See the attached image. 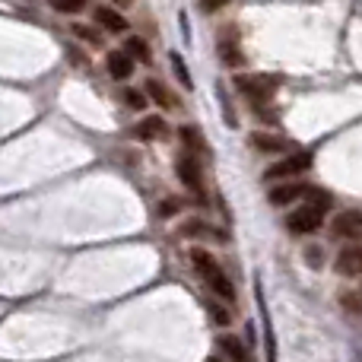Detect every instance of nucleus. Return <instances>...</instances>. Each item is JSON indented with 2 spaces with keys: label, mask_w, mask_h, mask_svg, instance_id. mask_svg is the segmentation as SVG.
<instances>
[{
  "label": "nucleus",
  "mask_w": 362,
  "mask_h": 362,
  "mask_svg": "<svg viewBox=\"0 0 362 362\" xmlns=\"http://www.w3.org/2000/svg\"><path fill=\"white\" fill-rule=\"evenodd\" d=\"M124 51L134 57V61H150V48H146L144 38H127Z\"/></svg>",
  "instance_id": "nucleus-15"
},
{
  "label": "nucleus",
  "mask_w": 362,
  "mask_h": 362,
  "mask_svg": "<svg viewBox=\"0 0 362 362\" xmlns=\"http://www.w3.org/2000/svg\"><path fill=\"white\" fill-rule=\"evenodd\" d=\"M51 6H54L57 13H80L83 6H86V0H51Z\"/></svg>",
  "instance_id": "nucleus-18"
},
{
  "label": "nucleus",
  "mask_w": 362,
  "mask_h": 362,
  "mask_svg": "<svg viewBox=\"0 0 362 362\" xmlns=\"http://www.w3.org/2000/svg\"><path fill=\"white\" fill-rule=\"evenodd\" d=\"M337 274L340 276H359L362 274V248L359 245H350V248H344L337 255Z\"/></svg>",
  "instance_id": "nucleus-5"
},
{
  "label": "nucleus",
  "mask_w": 362,
  "mask_h": 362,
  "mask_svg": "<svg viewBox=\"0 0 362 362\" xmlns=\"http://www.w3.org/2000/svg\"><path fill=\"white\" fill-rule=\"evenodd\" d=\"M146 93H150L153 99H156L163 108H172V105H175V99H172V95H169V89H165L159 80H150V83H146Z\"/></svg>",
  "instance_id": "nucleus-14"
},
{
  "label": "nucleus",
  "mask_w": 362,
  "mask_h": 362,
  "mask_svg": "<svg viewBox=\"0 0 362 362\" xmlns=\"http://www.w3.org/2000/svg\"><path fill=\"white\" fill-rule=\"evenodd\" d=\"M308 165H312V153H293V156H289V159H283V163L270 165V169L264 172V181L293 178V175H299V172H305Z\"/></svg>",
  "instance_id": "nucleus-4"
},
{
  "label": "nucleus",
  "mask_w": 362,
  "mask_h": 362,
  "mask_svg": "<svg viewBox=\"0 0 362 362\" xmlns=\"http://www.w3.org/2000/svg\"><path fill=\"white\" fill-rule=\"evenodd\" d=\"M178 206H181L178 200H165V204H163V213H165V216H169V213H175Z\"/></svg>",
  "instance_id": "nucleus-25"
},
{
  "label": "nucleus",
  "mask_w": 362,
  "mask_h": 362,
  "mask_svg": "<svg viewBox=\"0 0 362 362\" xmlns=\"http://www.w3.org/2000/svg\"><path fill=\"white\" fill-rule=\"evenodd\" d=\"M334 235L340 238H359L362 235V210H346L334 223Z\"/></svg>",
  "instance_id": "nucleus-6"
},
{
  "label": "nucleus",
  "mask_w": 362,
  "mask_h": 362,
  "mask_svg": "<svg viewBox=\"0 0 362 362\" xmlns=\"http://www.w3.org/2000/svg\"><path fill=\"white\" fill-rule=\"evenodd\" d=\"M206 308H210V315H213V321H216V325H229V312H223V308L213 305V302H206Z\"/></svg>",
  "instance_id": "nucleus-22"
},
{
  "label": "nucleus",
  "mask_w": 362,
  "mask_h": 362,
  "mask_svg": "<svg viewBox=\"0 0 362 362\" xmlns=\"http://www.w3.org/2000/svg\"><path fill=\"white\" fill-rule=\"evenodd\" d=\"M321 223H325V210H321V206H315V204L299 206V210L289 213V219H286L289 232H296V235H305V232L321 229Z\"/></svg>",
  "instance_id": "nucleus-3"
},
{
  "label": "nucleus",
  "mask_w": 362,
  "mask_h": 362,
  "mask_svg": "<svg viewBox=\"0 0 362 362\" xmlns=\"http://www.w3.org/2000/svg\"><path fill=\"white\" fill-rule=\"evenodd\" d=\"M108 74H112L115 80H127V76L134 74V57L127 54L124 48L112 51V54H108Z\"/></svg>",
  "instance_id": "nucleus-7"
},
{
  "label": "nucleus",
  "mask_w": 362,
  "mask_h": 362,
  "mask_svg": "<svg viewBox=\"0 0 362 362\" xmlns=\"http://www.w3.org/2000/svg\"><path fill=\"white\" fill-rule=\"evenodd\" d=\"M276 76H235V86L242 89L245 95H248L255 105H264V102H270V95H274V86H276Z\"/></svg>",
  "instance_id": "nucleus-2"
},
{
  "label": "nucleus",
  "mask_w": 362,
  "mask_h": 362,
  "mask_svg": "<svg viewBox=\"0 0 362 362\" xmlns=\"http://www.w3.org/2000/svg\"><path fill=\"white\" fill-rule=\"evenodd\" d=\"M121 99H124V105H131V108H146V99H144V93H137V89H124L121 93Z\"/></svg>",
  "instance_id": "nucleus-20"
},
{
  "label": "nucleus",
  "mask_w": 362,
  "mask_h": 362,
  "mask_svg": "<svg viewBox=\"0 0 362 362\" xmlns=\"http://www.w3.org/2000/svg\"><path fill=\"white\" fill-rule=\"evenodd\" d=\"M219 57H223V61H229V64H235V67L242 64V54H238V48H235V45H229V42L219 45Z\"/></svg>",
  "instance_id": "nucleus-21"
},
{
  "label": "nucleus",
  "mask_w": 362,
  "mask_h": 362,
  "mask_svg": "<svg viewBox=\"0 0 362 362\" xmlns=\"http://www.w3.org/2000/svg\"><path fill=\"white\" fill-rule=\"evenodd\" d=\"M115 4H118V6H127V4H131V0H115Z\"/></svg>",
  "instance_id": "nucleus-27"
},
{
  "label": "nucleus",
  "mask_w": 362,
  "mask_h": 362,
  "mask_svg": "<svg viewBox=\"0 0 362 362\" xmlns=\"http://www.w3.org/2000/svg\"><path fill=\"white\" fill-rule=\"evenodd\" d=\"M185 140H187V144H191V150H200V146H206L204 140L197 137V131H191V127H187V131H185Z\"/></svg>",
  "instance_id": "nucleus-23"
},
{
  "label": "nucleus",
  "mask_w": 362,
  "mask_h": 362,
  "mask_svg": "<svg viewBox=\"0 0 362 362\" xmlns=\"http://www.w3.org/2000/svg\"><path fill=\"white\" fill-rule=\"evenodd\" d=\"M191 264H194V270L204 276V283L219 296V299H226V302L235 299V289H232L229 276L223 274V267H219L216 257H213L206 248H191Z\"/></svg>",
  "instance_id": "nucleus-1"
},
{
  "label": "nucleus",
  "mask_w": 362,
  "mask_h": 362,
  "mask_svg": "<svg viewBox=\"0 0 362 362\" xmlns=\"http://www.w3.org/2000/svg\"><path fill=\"white\" fill-rule=\"evenodd\" d=\"M248 144H251V146H257L261 153H283V150L289 146V140L274 137V134H251Z\"/></svg>",
  "instance_id": "nucleus-12"
},
{
  "label": "nucleus",
  "mask_w": 362,
  "mask_h": 362,
  "mask_svg": "<svg viewBox=\"0 0 362 362\" xmlns=\"http://www.w3.org/2000/svg\"><path fill=\"white\" fill-rule=\"evenodd\" d=\"M172 67H175V76L181 80V86H185V89H191V86H194V80H191V74H187L185 61H181L178 54H172Z\"/></svg>",
  "instance_id": "nucleus-17"
},
{
  "label": "nucleus",
  "mask_w": 362,
  "mask_h": 362,
  "mask_svg": "<svg viewBox=\"0 0 362 362\" xmlns=\"http://www.w3.org/2000/svg\"><path fill=\"white\" fill-rule=\"evenodd\" d=\"M165 134V121L163 118H146L137 124V137L140 140H153V137H163Z\"/></svg>",
  "instance_id": "nucleus-13"
},
{
  "label": "nucleus",
  "mask_w": 362,
  "mask_h": 362,
  "mask_svg": "<svg viewBox=\"0 0 362 362\" xmlns=\"http://www.w3.org/2000/svg\"><path fill=\"white\" fill-rule=\"evenodd\" d=\"M305 194H308L305 185H280V187H274V191H270V204H274V206H286V204H293L296 197H305Z\"/></svg>",
  "instance_id": "nucleus-9"
},
{
  "label": "nucleus",
  "mask_w": 362,
  "mask_h": 362,
  "mask_svg": "<svg viewBox=\"0 0 362 362\" xmlns=\"http://www.w3.org/2000/svg\"><path fill=\"white\" fill-rule=\"evenodd\" d=\"M229 0H200V6H204L206 13H213V10H219V6H226Z\"/></svg>",
  "instance_id": "nucleus-24"
},
{
  "label": "nucleus",
  "mask_w": 362,
  "mask_h": 362,
  "mask_svg": "<svg viewBox=\"0 0 362 362\" xmlns=\"http://www.w3.org/2000/svg\"><path fill=\"white\" fill-rule=\"evenodd\" d=\"M95 23L108 32H124L127 29V19L121 16L118 10H112V6H99V10H95Z\"/></svg>",
  "instance_id": "nucleus-11"
},
{
  "label": "nucleus",
  "mask_w": 362,
  "mask_h": 362,
  "mask_svg": "<svg viewBox=\"0 0 362 362\" xmlns=\"http://www.w3.org/2000/svg\"><path fill=\"white\" fill-rule=\"evenodd\" d=\"M185 235H197V238H223V232H213L210 226H204V223H187V226H185Z\"/></svg>",
  "instance_id": "nucleus-16"
},
{
  "label": "nucleus",
  "mask_w": 362,
  "mask_h": 362,
  "mask_svg": "<svg viewBox=\"0 0 362 362\" xmlns=\"http://www.w3.org/2000/svg\"><path fill=\"white\" fill-rule=\"evenodd\" d=\"M308 261H312L315 267H318V264H321V251H318V248H312V251H308Z\"/></svg>",
  "instance_id": "nucleus-26"
},
{
  "label": "nucleus",
  "mask_w": 362,
  "mask_h": 362,
  "mask_svg": "<svg viewBox=\"0 0 362 362\" xmlns=\"http://www.w3.org/2000/svg\"><path fill=\"white\" fill-rule=\"evenodd\" d=\"M74 35L83 38V42H89V45H102V35L95 29H89V25H74Z\"/></svg>",
  "instance_id": "nucleus-19"
},
{
  "label": "nucleus",
  "mask_w": 362,
  "mask_h": 362,
  "mask_svg": "<svg viewBox=\"0 0 362 362\" xmlns=\"http://www.w3.org/2000/svg\"><path fill=\"white\" fill-rule=\"evenodd\" d=\"M178 178L185 181L191 191H200V165L194 156H181L178 159Z\"/></svg>",
  "instance_id": "nucleus-10"
},
{
  "label": "nucleus",
  "mask_w": 362,
  "mask_h": 362,
  "mask_svg": "<svg viewBox=\"0 0 362 362\" xmlns=\"http://www.w3.org/2000/svg\"><path fill=\"white\" fill-rule=\"evenodd\" d=\"M216 346L226 353L232 362H251V353H248V346L242 344L238 337H232V334H223V337L216 340Z\"/></svg>",
  "instance_id": "nucleus-8"
}]
</instances>
